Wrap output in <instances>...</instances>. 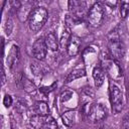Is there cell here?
Wrapping results in <instances>:
<instances>
[{
  "instance_id": "cell-4",
  "label": "cell",
  "mask_w": 129,
  "mask_h": 129,
  "mask_svg": "<svg viewBox=\"0 0 129 129\" xmlns=\"http://www.w3.org/2000/svg\"><path fill=\"white\" fill-rule=\"evenodd\" d=\"M87 115L88 119L92 123H98L103 121L107 117V110L102 104L96 103L90 106V108L87 111Z\"/></svg>"
},
{
  "instance_id": "cell-16",
  "label": "cell",
  "mask_w": 129,
  "mask_h": 129,
  "mask_svg": "<svg viewBox=\"0 0 129 129\" xmlns=\"http://www.w3.org/2000/svg\"><path fill=\"white\" fill-rule=\"evenodd\" d=\"M119 11L122 18H126L129 14V1L119 2Z\"/></svg>"
},
{
  "instance_id": "cell-21",
  "label": "cell",
  "mask_w": 129,
  "mask_h": 129,
  "mask_svg": "<svg viewBox=\"0 0 129 129\" xmlns=\"http://www.w3.org/2000/svg\"><path fill=\"white\" fill-rule=\"evenodd\" d=\"M12 102H13L12 97H11L10 95H5V97H4V99H3V105L8 108V107H10V106L12 105Z\"/></svg>"
},
{
  "instance_id": "cell-25",
  "label": "cell",
  "mask_w": 129,
  "mask_h": 129,
  "mask_svg": "<svg viewBox=\"0 0 129 129\" xmlns=\"http://www.w3.org/2000/svg\"><path fill=\"white\" fill-rule=\"evenodd\" d=\"M99 129H110V128H109V126H108V125H102Z\"/></svg>"
},
{
  "instance_id": "cell-22",
  "label": "cell",
  "mask_w": 129,
  "mask_h": 129,
  "mask_svg": "<svg viewBox=\"0 0 129 129\" xmlns=\"http://www.w3.org/2000/svg\"><path fill=\"white\" fill-rule=\"evenodd\" d=\"M71 97H72V92H70V91H64V92L60 95V101H61V102H66V101H68L69 99H71Z\"/></svg>"
},
{
  "instance_id": "cell-19",
  "label": "cell",
  "mask_w": 129,
  "mask_h": 129,
  "mask_svg": "<svg viewBox=\"0 0 129 129\" xmlns=\"http://www.w3.org/2000/svg\"><path fill=\"white\" fill-rule=\"evenodd\" d=\"M30 69H31L32 73H33L35 76H40V75L42 74V68H41V67H40L38 63H36V62L31 63Z\"/></svg>"
},
{
  "instance_id": "cell-7",
  "label": "cell",
  "mask_w": 129,
  "mask_h": 129,
  "mask_svg": "<svg viewBox=\"0 0 129 129\" xmlns=\"http://www.w3.org/2000/svg\"><path fill=\"white\" fill-rule=\"evenodd\" d=\"M87 4L85 1H70L69 9L70 12L75 19H83L86 15Z\"/></svg>"
},
{
  "instance_id": "cell-3",
  "label": "cell",
  "mask_w": 129,
  "mask_h": 129,
  "mask_svg": "<svg viewBox=\"0 0 129 129\" xmlns=\"http://www.w3.org/2000/svg\"><path fill=\"white\" fill-rule=\"evenodd\" d=\"M30 125L33 129H57L56 121L50 116L33 115L30 118Z\"/></svg>"
},
{
  "instance_id": "cell-24",
  "label": "cell",
  "mask_w": 129,
  "mask_h": 129,
  "mask_svg": "<svg viewBox=\"0 0 129 129\" xmlns=\"http://www.w3.org/2000/svg\"><path fill=\"white\" fill-rule=\"evenodd\" d=\"M6 82V78H5V73H4V69H2V85H4Z\"/></svg>"
},
{
  "instance_id": "cell-15",
  "label": "cell",
  "mask_w": 129,
  "mask_h": 129,
  "mask_svg": "<svg viewBox=\"0 0 129 129\" xmlns=\"http://www.w3.org/2000/svg\"><path fill=\"white\" fill-rule=\"evenodd\" d=\"M85 75H86L85 70H81V69L74 70V71H72V72L69 74V76L67 77L66 83H70V82H72V81H75V80H77V79H79V78H81V77H84Z\"/></svg>"
},
{
  "instance_id": "cell-18",
  "label": "cell",
  "mask_w": 129,
  "mask_h": 129,
  "mask_svg": "<svg viewBox=\"0 0 129 129\" xmlns=\"http://www.w3.org/2000/svg\"><path fill=\"white\" fill-rule=\"evenodd\" d=\"M71 36H72V34H71L70 29L69 28H64V30L62 32V35H61V40H60L61 45H68Z\"/></svg>"
},
{
  "instance_id": "cell-23",
  "label": "cell",
  "mask_w": 129,
  "mask_h": 129,
  "mask_svg": "<svg viewBox=\"0 0 129 129\" xmlns=\"http://www.w3.org/2000/svg\"><path fill=\"white\" fill-rule=\"evenodd\" d=\"M12 27H13V25H12V21H11L10 19H8V21H7V23H6V26H5V28H6V33H7L8 35L11 33Z\"/></svg>"
},
{
  "instance_id": "cell-11",
  "label": "cell",
  "mask_w": 129,
  "mask_h": 129,
  "mask_svg": "<svg viewBox=\"0 0 129 129\" xmlns=\"http://www.w3.org/2000/svg\"><path fill=\"white\" fill-rule=\"evenodd\" d=\"M44 42H45L47 48L50 49L51 51H56L58 49V40L53 32L46 34V36L44 38Z\"/></svg>"
},
{
  "instance_id": "cell-2",
  "label": "cell",
  "mask_w": 129,
  "mask_h": 129,
  "mask_svg": "<svg viewBox=\"0 0 129 129\" xmlns=\"http://www.w3.org/2000/svg\"><path fill=\"white\" fill-rule=\"evenodd\" d=\"M88 21L93 27H99L102 25L104 18H105V10L102 3L97 2L95 3L89 10L88 14Z\"/></svg>"
},
{
  "instance_id": "cell-6",
  "label": "cell",
  "mask_w": 129,
  "mask_h": 129,
  "mask_svg": "<svg viewBox=\"0 0 129 129\" xmlns=\"http://www.w3.org/2000/svg\"><path fill=\"white\" fill-rule=\"evenodd\" d=\"M108 47H109L111 55L113 57L117 58V59L122 58L124 56V54H125V45L120 40V38L117 37V36L112 37V38L109 39Z\"/></svg>"
},
{
  "instance_id": "cell-26",
  "label": "cell",
  "mask_w": 129,
  "mask_h": 129,
  "mask_svg": "<svg viewBox=\"0 0 129 129\" xmlns=\"http://www.w3.org/2000/svg\"><path fill=\"white\" fill-rule=\"evenodd\" d=\"M78 129H85V128H78Z\"/></svg>"
},
{
  "instance_id": "cell-20",
  "label": "cell",
  "mask_w": 129,
  "mask_h": 129,
  "mask_svg": "<svg viewBox=\"0 0 129 129\" xmlns=\"http://www.w3.org/2000/svg\"><path fill=\"white\" fill-rule=\"evenodd\" d=\"M121 129H129V112L126 113L122 119Z\"/></svg>"
},
{
  "instance_id": "cell-10",
  "label": "cell",
  "mask_w": 129,
  "mask_h": 129,
  "mask_svg": "<svg viewBox=\"0 0 129 129\" xmlns=\"http://www.w3.org/2000/svg\"><path fill=\"white\" fill-rule=\"evenodd\" d=\"M77 119H78V112L76 110L67 111V112H64L61 115V121H62V123L66 126H68V127L74 126L76 124V122H77Z\"/></svg>"
},
{
  "instance_id": "cell-12",
  "label": "cell",
  "mask_w": 129,
  "mask_h": 129,
  "mask_svg": "<svg viewBox=\"0 0 129 129\" xmlns=\"http://www.w3.org/2000/svg\"><path fill=\"white\" fill-rule=\"evenodd\" d=\"M93 79L95 81V85L97 88H100L105 80V76H104V72L100 67H95L93 70Z\"/></svg>"
},
{
  "instance_id": "cell-9",
  "label": "cell",
  "mask_w": 129,
  "mask_h": 129,
  "mask_svg": "<svg viewBox=\"0 0 129 129\" xmlns=\"http://www.w3.org/2000/svg\"><path fill=\"white\" fill-rule=\"evenodd\" d=\"M80 46H81V38L77 35H72L69 43L67 45V52L70 56H75L78 54L79 50H80Z\"/></svg>"
},
{
  "instance_id": "cell-14",
  "label": "cell",
  "mask_w": 129,
  "mask_h": 129,
  "mask_svg": "<svg viewBox=\"0 0 129 129\" xmlns=\"http://www.w3.org/2000/svg\"><path fill=\"white\" fill-rule=\"evenodd\" d=\"M18 55H19L18 46L13 45V46H12V48H11V50H10V52H9L8 59H7V61H8V63H9V66H10L11 68H12V67L17 62V60H18Z\"/></svg>"
},
{
  "instance_id": "cell-13",
  "label": "cell",
  "mask_w": 129,
  "mask_h": 129,
  "mask_svg": "<svg viewBox=\"0 0 129 129\" xmlns=\"http://www.w3.org/2000/svg\"><path fill=\"white\" fill-rule=\"evenodd\" d=\"M34 112L36 115H41V116H47L49 115V108L48 105L45 102L38 101L34 105Z\"/></svg>"
},
{
  "instance_id": "cell-17",
  "label": "cell",
  "mask_w": 129,
  "mask_h": 129,
  "mask_svg": "<svg viewBox=\"0 0 129 129\" xmlns=\"http://www.w3.org/2000/svg\"><path fill=\"white\" fill-rule=\"evenodd\" d=\"M21 83H22V85H23V89L26 91V92H28V93H32V92H35V86L29 81V80H27V79H23L22 81H21Z\"/></svg>"
},
{
  "instance_id": "cell-5",
  "label": "cell",
  "mask_w": 129,
  "mask_h": 129,
  "mask_svg": "<svg viewBox=\"0 0 129 129\" xmlns=\"http://www.w3.org/2000/svg\"><path fill=\"white\" fill-rule=\"evenodd\" d=\"M110 101L112 109L115 113H119L123 109V95L120 89L116 85H111L110 87Z\"/></svg>"
},
{
  "instance_id": "cell-1",
  "label": "cell",
  "mask_w": 129,
  "mask_h": 129,
  "mask_svg": "<svg viewBox=\"0 0 129 129\" xmlns=\"http://www.w3.org/2000/svg\"><path fill=\"white\" fill-rule=\"evenodd\" d=\"M48 17V13L44 7H34L28 17L29 28L36 32L39 31L45 24Z\"/></svg>"
},
{
  "instance_id": "cell-8",
  "label": "cell",
  "mask_w": 129,
  "mask_h": 129,
  "mask_svg": "<svg viewBox=\"0 0 129 129\" xmlns=\"http://www.w3.org/2000/svg\"><path fill=\"white\" fill-rule=\"evenodd\" d=\"M46 51H47V46L44 42V39H42V38L36 39L32 45L33 56L38 60H42L46 55Z\"/></svg>"
}]
</instances>
